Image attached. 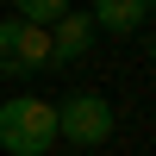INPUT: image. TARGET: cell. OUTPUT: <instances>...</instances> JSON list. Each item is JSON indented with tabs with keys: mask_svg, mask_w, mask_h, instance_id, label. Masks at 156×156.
Returning <instances> with one entry per match:
<instances>
[{
	"mask_svg": "<svg viewBox=\"0 0 156 156\" xmlns=\"http://www.w3.org/2000/svg\"><path fill=\"white\" fill-rule=\"evenodd\" d=\"M0 150L6 156H50L56 150V106L37 94H6L0 100Z\"/></svg>",
	"mask_w": 156,
	"mask_h": 156,
	"instance_id": "1",
	"label": "cell"
},
{
	"mask_svg": "<svg viewBox=\"0 0 156 156\" xmlns=\"http://www.w3.org/2000/svg\"><path fill=\"white\" fill-rule=\"evenodd\" d=\"M62 12H75V0H12V19L37 25V31H50V25L62 19Z\"/></svg>",
	"mask_w": 156,
	"mask_h": 156,
	"instance_id": "6",
	"label": "cell"
},
{
	"mask_svg": "<svg viewBox=\"0 0 156 156\" xmlns=\"http://www.w3.org/2000/svg\"><path fill=\"white\" fill-rule=\"evenodd\" d=\"M87 50H94V19H87V12H62V19L50 25V69H69Z\"/></svg>",
	"mask_w": 156,
	"mask_h": 156,
	"instance_id": "4",
	"label": "cell"
},
{
	"mask_svg": "<svg viewBox=\"0 0 156 156\" xmlns=\"http://www.w3.org/2000/svg\"><path fill=\"white\" fill-rule=\"evenodd\" d=\"M144 12H156V0H144Z\"/></svg>",
	"mask_w": 156,
	"mask_h": 156,
	"instance_id": "8",
	"label": "cell"
},
{
	"mask_svg": "<svg viewBox=\"0 0 156 156\" xmlns=\"http://www.w3.org/2000/svg\"><path fill=\"white\" fill-rule=\"evenodd\" d=\"M112 131H119V112H112L106 94H69V100H56V144L100 150V144H112Z\"/></svg>",
	"mask_w": 156,
	"mask_h": 156,
	"instance_id": "2",
	"label": "cell"
},
{
	"mask_svg": "<svg viewBox=\"0 0 156 156\" xmlns=\"http://www.w3.org/2000/svg\"><path fill=\"white\" fill-rule=\"evenodd\" d=\"M150 69H156V25H150Z\"/></svg>",
	"mask_w": 156,
	"mask_h": 156,
	"instance_id": "7",
	"label": "cell"
},
{
	"mask_svg": "<svg viewBox=\"0 0 156 156\" xmlns=\"http://www.w3.org/2000/svg\"><path fill=\"white\" fill-rule=\"evenodd\" d=\"M87 19H94V31H112V37H131L137 25L150 19V12H144V0H94V6H87Z\"/></svg>",
	"mask_w": 156,
	"mask_h": 156,
	"instance_id": "5",
	"label": "cell"
},
{
	"mask_svg": "<svg viewBox=\"0 0 156 156\" xmlns=\"http://www.w3.org/2000/svg\"><path fill=\"white\" fill-rule=\"evenodd\" d=\"M50 69V31L25 19H0V75H37Z\"/></svg>",
	"mask_w": 156,
	"mask_h": 156,
	"instance_id": "3",
	"label": "cell"
}]
</instances>
